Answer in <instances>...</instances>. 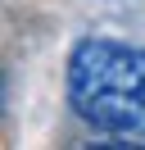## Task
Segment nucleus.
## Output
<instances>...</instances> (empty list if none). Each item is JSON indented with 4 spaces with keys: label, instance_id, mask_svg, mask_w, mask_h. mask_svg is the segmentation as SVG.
Instances as JSON below:
<instances>
[{
    "label": "nucleus",
    "instance_id": "obj_1",
    "mask_svg": "<svg viewBox=\"0 0 145 150\" xmlns=\"http://www.w3.org/2000/svg\"><path fill=\"white\" fill-rule=\"evenodd\" d=\"M68 105L91 127V146L145 150V46L82 37L68 50Z\"/></svg>",
    "mask_w": 145,
    "mask_h": 150
}]
</instances>
